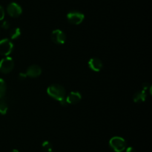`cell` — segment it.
Segmentation results:
<instances>
[{
  "label": "cell",
  "instance_id": "6",
  "mask_svg": "<svg viewBox=\"0 0 152 152\" xmlns=\"http://www.w3.org/2000/svg\"><path fill=\"white\" fill-rule=\"evenodd\" d=\"M50 38L53 43L57 45H62L66 41V35L63 31L59 29H56L52 31Z\"/></svg>",
  "mask_w": 152,
  "mask_h": 152
},
{
  "label": "cell",
  "instance_id": "10",
  "mask_svg": "<svg viewBox=\"0 0 152 152\" xmlns=\"http://www.w3.org/2000/svg\"><path fill=\"white\" fill-rule=\"evenodd\" d=\"M65 98L68 104H75L81 101L82 95L80 92L77 91H72Z\"/></svg>",
  "mask_w": 152,
  "mask_h": 152
},
{
  "label": "cell",
  "instance_id": "9",
  "mask_svg": "<svg viewBox=\"0 0 152 152\" xmlns=\"http://www.w3.org/2000/svg\"><path fill=\"white\" fill-rule=\"evenodd\" d=\"M88 66L92 71L99 72L103 67V64L101 60L97 58H92L88 61Z\"/></svg>",
  "mask_w": 152,
  "mask_h": 152
},
{
  "label": "cell",
  "instance_id": "3",
  "mask_svg": "<svg viewBox=\"0 0 152 152\" xmlns=\"http://www.w3.org/2000/svg\"><path fill=\"white\" fill-rule=\"evenodd\" d=\"M84 19V14L77 10H72L67 14V19L73 25H80L83 22Z\"/></svg>",
  "mask_w": 152,
  "mask_h": 152
},
{
  "label": "cell",
  "instance_id": "24",
  "mask_svg": "<svg viewBox=\"0 0 152 152\" xmlns=\"http://www.w3.org/2000/svg\"><path fill=\"white\" fill-rule=\"evenodd\" d=\"M0 31H1V28H0Z\"/></svg>",
  "mask_w": 152,
  "mask_h": 152
},
{
  "label": "cell",
  "instance_id": "14",
  "mask_svg": "<svg viewBox=\"0 0 152 152\" xmlns=\"http://www.w3.org/2000/svg\"><path fill=\"white\" fill-rule=\"evenodd\" d=\"M6 90H7V86H6L5 81L3 79L0 78V98H4Z\"/></svg>",
  "mask_w": 152,
  "mask_h": 152
},
{
  "label": "cell",
  "instance_id": "21",
  "mask_svg": "<svg viewBox=\"0 0 152 152\" xmlns=\"http://www.w3.org/2000/svg\"><path fill=\"white\" fill-rule=\"evenodd\" d=\"M126 152H137V151L133 147H129L126 148Z\"/></svg>",
  "mask_w": 152,
  "mask_h": 152
},
{
  "label": "cell",
  "instance_id": "16",
  "mask_svg": "<svg viewBox=\"0 0 152 152\" xmlns=\"http://www.w3.org/2000/svg\"><path fill=\"white\" fill-rule=\"evenodd\" d=\"M1 27L3 28V29L7 30L10 27V24L9 23L8 21H4V22H2V24H1Z\"/></svg>",
  "mask_w": 152,
  "mask_h": 152
},
{
  "label": "cell",
  "instance_id": "17",
  "mask_svg": "<svg viewBox=\"0 0 152 152\" xmlns=\"http://www.w3.org/2000/svg\"><path fill=\"white\" fill-rule=\"evenodd\" d=\"M4 15H5V13H4V8H3L2 6L0 5V21H1L4 19Z\"/></svg>",
  "mask_w": 152,
  "mask_h": 152
},
{
  "label": "cell",
  "instance_id": "12",
  "mask_svg": "<svg viewBox=\"0 0 152 152\" xmlns=\"http://www.w3.org/2000/svg\"><path fill=\"white\" fill-rule=\"evenodd\" d=\"M8 110V104L4 98H0V114L4 115L7 113Z\"/></svg>",
  "mask_w": 152,
  "mask_h": 152
},
{
  "label": "cell",
  "instance_id": "13",
  "mask_svg": "<svg viewBox=\"0 0 152 152\" xmlns=\"http://www.w3.org/2000/svg\"><path fill=\"white\" fill-rule=\"evenodd\" d=\"M21 34H22V31H21L20 28H14L13 29L10 30V38L12 40H16V39L19 38L21 36Z\"/></svg>",
  "mask_w": 152,
  "mask_h": 152
},
{
  "label": "cell",
  "instance_id": "15",
  "mask_svg": "<svg viewBox=\"0 0 152 152\" xmlns=\"http://www.w3.org/2000/svg\"><path fill=\"white\" fill-rule=\"evenodd\" d=\"M42 148L45 152H51L53 151V145L49 141H45L42 144Z\"/></svg>",
  "mask_w": 152,
  "mask_h": 152
},
{
  "label": "cell",
  "instance_id": "20",
  "mask_svg": "<svg viewBox=\"0 0 152 152\" xmlns=\"http://www.w3.org/2000/svg\"><path fill=\"white\" fill-rule=\"evenodd\" d=\"M150 87H151V86H149V84H148V83H143V85H142V90L146 91V90H148V89H150Z\"/></svg>",
  "mask_w": 152,
  "mask_h": 152
},
{
  "label": "cell",
  "instance_id": "2",
  "mask_svg": "<svg viewBox=\"0 0 152 152\" xmlns=\"http://www.w3.org/2000/svg\"><path fill=\"white\" fill-rule=\"evenodd\" d=\"M109 145L115 152H123L127 148L126 141L120 137H114L110 139Z\"/></svg>",
  "mask_w": 152,
  "mask_h": 152
},
{
  "label": "cell",
  "instance_id": "23",
  "mask_svg": "<svg viewBox=\"0 0 152 152\" xmlns=\"http://www.w3.org/2000/svg\"><path fill=\"white\" fill-rule=\"evenodd\" d=\"M51 152H59V151H51Z\"/></svg>",
  "mask_w": 152,
  "mask_h": 152
},
{
  "label": "cell",
  "instance_id": "19",
  "mask_svg": "<svg viewBox=\"0 0 152 152\" xmlns=\"http://www.w3.org/2000/svg\"><path fill=\"white\" fill-rule=\"evenodd\" d=\"M59 103H60V104L62 106H64V107H65V106L68 105V102H67L66 101V98H64L63 99H62L61 101H59Z\"/></svg>",
  "mask_w": 152,
  "mask_h": 152
},
{
  "label": "cell",
  "instance_id": "1",
  "mask_svg": "<svg viewBox=\"0 0 152 152\" xmlns=\"http://www.w3.org/2000/svg\"><path fill=\"white\" fill-rule=\"evenodd\" d=\"M47 93L48 94L49 96L59 101L63 99L64 98H65L66 92H65V88L62 85L54 83V84H51L48 87Z\"/></svg>",
  "mask_w": 152,
  "mask_h": 152
},
{
  "label": "cell",
  "instance_id": "4",
  "mask_svg": "<svg viewBox=\"0 0 152 152\" xmlns=\"http://www.w3.org/2000/svg\"><path fill=\"white\" fill-rule=\"evenodd\" d=\"M14 68V61L10 57H6L0 61V72L4 74L10 72Z\"/></svg>",
  "mask_w": 152,
  "mask_h": 152
},
{
  "label": "cell",
  "instance_id": "8",
  "mask_svg": "<svg viewBox=\"0 0 152 152\" xmlns=\"http://www.w3.org/2000/svg\"><path fill=\"white\" fill-rule=\"evenodd\" d=\"M25 73H26L28 77H37L42 74V69L39 66L33 64L27 69V71Z\"/></svg>",
  "mask_w": 152,
  "mask_h": 152
},
{
  "label": "cell",
  "instance_id": "18",
  "mask_svg": "<svg viewBox=\"0 0 152 152\" xmlns=\"http://www.w3.org/2000/svg\"><path fill=\"white\" fill-rule=\"evenodd\" d=\"M28 77V76H27V75H26V73H23V72H20L19 74V79L20 80H25V78H26V77Z\"/></svg>",
  "mask_w": 152,
  "mask_h": 152
},
{
  "label": "cell",
  "instance_id": "22",
  "mask_svg": "<svg viewBox=\"0 0 152 152\" xmlns=\"http://www.w3.org/2000/svg\"><path fill=\"white\" fill-rule=\"evenodd\" d=\"M10 152H19V151H18V150H16V149H13V150L10 151Z\"/></svg>",
  "mask_w": 152,
  "mask_h": 152
},
{
  "label": "cell",
  "instance_id": "11",
  "mask_svg": "<svg viewBox=\"0 0 152 152\" xmlns=\"http://www.w3.org/2000/svg\"><path fill=\"white\" fill-rule=\"evenodd\" d=\"M147 98V93L145 90H140L134 95L133 100L136 103H141L145 101Z\"/></svg>",
  "mask_w": 152,
  "mask_h": 152
},
{
  "label": "cell",
  "instance_id": "7",
  "mask_svg": "<svg viewBox=\"0 0 152 152\" xmlns=\"http://www.w3.org/2000/svg\"><path fill=\"white\" fill-rule=\"evenodd\" d=\"M7 12L12 17H18L22 13V8L16 2H11L7 5Z\"/></svg>",
  "mask_w": 152,
  "mask_h": 152
},
{
  "label": "cell",
  "instance_id": "5",
  "mask_svg": "<svg viewBox=\"0 0 152 152\" xmlns=\"http://www.w3.org/2000/svg\"><path fill=\"white\" fill-rule=\"evenodd\" d=\"M13 50V44L9 39L5 38L0 40V55L7 56Z\"/></svg>",
  "mask_w": 152,
  "mask_h": 152
}]
</instances>
